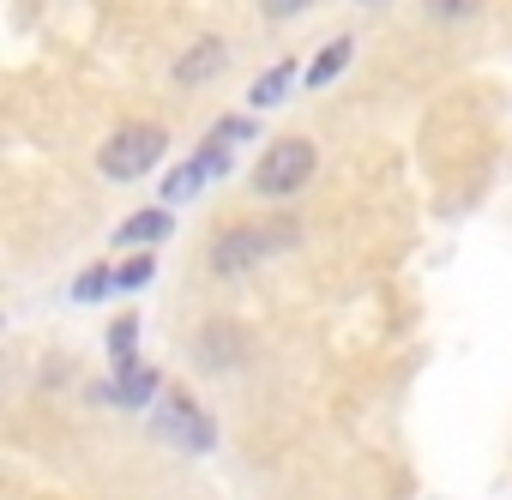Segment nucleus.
Wrapping results in <instances>:
<instances>
[{"label": "nucleus", "instance_id": "obj_1", "mask_svg": "<svg viewBox=\"0 0 512 500\" xmlns=\"http://www.w3.org/2000/svg\"><path fill=\"white\" fill-rule=\"evenodd\" d=\"M296 241H302V229H296L290 217H266V223H229V229L211 241L205 266H211V278H247L253 266H266V260L290 254Z\"/></svg>", "mask_w": 512, "mask_h": 500}, {"label": "nucleus", "instance_id": "obj_2", "mask_svg": "<svg viewBox=\"0 0 512 500\" xmlns=\"http://www.w3.org/2000/svg\"><path fill=\"white\" fill-rule=\"evenodd\" d=\"M314 169H320V151H314V139H302V133H284V139H272V145L260 151V163H253L247 187L260 193V199H290V193H302V187L314 181Z\"/></svg>", "mask_w": 512, "mask_h": 500}, {"label": "nucleus", "instance_id": "obj_3", "mask_svg": "<svg viewBox=\"0 0 512 500\" xmlns=\"http://www.w3.org/2000/svg\"><path fill=\"white\" fill-rule=\"evenodd\" d=\"M253 133V121H241V115H223L211 133H205V145L187 157V163H175L169 169V181H163V199H187V193H199L211 175H229V163H235V145Z\"/></svg>", "mask_w": 512, "mask_h": 500}, {"label": "nucleus", "instance_id": "obj_4", "mask_svg": "<svg viewBox=\"0 0 512 500\" xmlns=\"http://www.w3.org/2000/svg\"><path fill=\"white\" fill-rule=\"evenodd\" d=\"M163 151H169V133H163L157 121H127V127H115V133L97 145V169H103L109 181H145V175L163 163Z\"/></svg>", "mask_w": 512, "mask_h": 500}, {"label": "nucleus", "instance_id": "obj_5", "mask_svg": "<svg viewBox=\"0 0 512 500\" xmlns=\"http://www.w3.org/2000/svg\"><path fill=\"white\" fill-rule=\"evenodd\" d=\"M223 67H229V43H223V37H193V49L175 55L169 79H175L181 91H193V85H211Z\"/></svg>", "mask_w": 512, "mask_h": 500}, {"label": "nucleus", "instance_id": "obj_6", "mask_svg": "<svg viewBox=\"0 0 512 500\" xmlns=\"http://www.w3.org/2000/svg\"><path fill=\"white\" fill-rule=\"evenodd\" d=\"M157 416H163V434H175L181 446H193V452H205V446H211V422H205V410H199L187 392H169Z\"/></svg>", "mask_w": 512, "mask_h": 500}, {"label": "nucleus", "instance_id": "obj_7", "mask_svg": "<svg viewBox=\"0 0 512 500\" xmlns=\"http://www.w3.org/2000/svg\"><path fill=\"white\" fill-rule=\"evenodd\" d=\"M193 362L211 368V374L235 368V362H241V326H235V320H211V326L199 332V344H193Z\"/></svg>", "mask_w": 512, "mask_h": 500}, {"label": "nucleus", "instance_id": "obj_8", "mask_svg": "<svg viewBox=\"0 0 512 500\" xmlns=\"http://www.w3.org/2000/svg\"><path fill=\"white\" fill-rule=\"evenodd\" d=\"M151 398H157V368H151V362H127V368H115V404L145 410Z\"/></svg>", "mask_w": 512, "mask_h": 500}, {"label": "nucleus", "instance_id": "obj_9", "mask_svg": "<svg viewBox=\"0 0 512 500\" xmlns=\"http://www.w3.org/2000/svg\"><path fill=\"white\" fill-rule=\"evenodd\" d=\"M296 79H308L296 61H278V67H266V73H260V85L247 91V109H272V103H284V91H290Z\"/></svg>", "mask_w": 512, "mask_h": 500}, {"label": "nucleus", "instance_id": "obj_10", "mask_svg": "<svg viewBox=\"0 0 512 500\" xmlns=\"http://www.w3.org/2000/svg\"><path fill=\"white\" fill-rule=\"evenodd\" d=\"M350 55H356V43H350V37H332V43L308 61V91H326V85L350 67Z\"/></svg>", "mask_w": 512, "mask_h": 500}, {"label": "nucleus", "instance_id": "obj_11", "mask_svg": "<svg viewBox=\"0 0 512 500\" xmlns=\"http://www.w3.org/2000/svg\"><path fill=\"white\" fill-rule=\"evenodd\" d=\"M115 235H121V241H163V235H169V211H163V205H151V211H133V217H127Z\"/></svg>", "mask_w": 512, "mask_h": 500}, {"label": "nucleus", "instance_id": "obj_12", "mask_svg": "<svg viewBox=\"0 0 512 500\" xmlns=\"http://www.w3.org/2000/svg\"><path fill=\"white\" fill-rule=\"evenodd\" d=\"M133 344H139V320H133V314H121V320L109 326V356H115V368L139 362V356H133Z\"/></svg>", "mask_w": 512, "mask_h": 500}, {"label": "nucleus", "instance_id": "obj_13", "mask_svg": "<svg viewBox=\"0 0 512 500\" xmlns=\"http://www.w3.org/2000/svg\"><path fill=\"white\" fill-rule=\"evenodd\" d=\"M422 13H428L434 25H464V19L482 13V0H422Z\"/></svg>", "mask_w": 512, "mask_h": 500}, {"label": "nucleus", "instance_id": "obj_14", "mask_svg": "<svg viewBox=\"0 0 512 500\" xmlns=\"http://www.w3.org/2000/svg\"><path fill=\"white\" fill-rule=\"evenodd\" d=\"M151 278H157V260H151V254H133V260L115 272V290H145Z\"/></svg>", "mask_w": 512, "mask_h": 500}, {"label": "nucleus", "instance_id": "obj_15", "mask_svg": "<svg viewBox=\"0 0 512 500\" xmlns=\"http://www.w3.org/2000/svg\"><path fill=\"white\" fill-rule=\"evenodd\" d=\"M109 290H115V272H109V266H91V272H79L73 302H97V296H109Z\"/></svg>", "mask_w": 512, "mask_h": 500}, {"label": "nucleus", "instance_id": "obj_16", "mask_svg": "<svg viewBox=\"0 0 512 500\" xmlns=\"http://www.w3.org/2000/svg\"><path fill=\"white\" fill-rule=\"evenodd\" d=\"M308 7H314V0H260V13H266V19H302Z\"/></svg>", "mask_w": 512, "mask_h": 500}, {"label": "nucleus", "instance_id": "obj_17", "mask_svg": "<svg viewBox=\"0 0 512 500\" xmlns=\"http://www.w3.org/2000/svg\"><path fill=\"white\" fill-rule=\"evenodd\" d=\"M368 7H374V0H368Z\"/></svg>", "mask_w": 512, "mask_h": 500}]
</instances>
